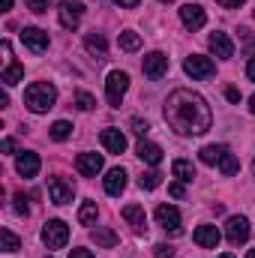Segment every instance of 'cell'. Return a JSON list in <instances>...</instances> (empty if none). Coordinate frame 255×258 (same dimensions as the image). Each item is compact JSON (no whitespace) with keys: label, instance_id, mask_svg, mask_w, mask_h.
<instances>
[{"label":"cell","instance_id":"cell-1","mask_svg":"<svg viewBox=\"0 0 255 258\" xmlns=\"http://www.w3.org/2000/svg\"><path fill=\"white\" fill-rule=\"evenodd\" d=\"M165 123L177 135H204L213 123V114L201 93L180 87L165 99Z\"/></svg>","mask_w":255,"mask_h":258},{"label":"cell","instance_id":"cell-2","mask_svg":"<svg viewBox=\"0 0 255 258\" xmlns=\"http://www.w3.org/2000/svg\"><path fill=\"white\" fill-rule=\"evenodd\" d=\"M54 102H57V87L48 84V81H36V84H30V87L24 90V105H27L33 114L51 111Z\"/></svg>","mask_w":255,"mask_h":258},{"label":"cell","instance_id":"cell-3","mask_svg":"<svg viewBox=\"0 0 255 258\" xmlns=\"http://www.w3.org/2000/svg\"><path fill=\"white\" fill-rule=\"evenodd\" d=\"M126 87H129V75L123 69L108 72V78H105V96H108V105H111V108H120Z\"/></svg>","mask_w":255,"mask_h":258},{"label":"cell","instance_id":"cell-4","mask_svg":"<svg viewBox=\"0 0 255 258\" xmlns=\"http://www.w3.org/2000/svg\"><path fill=\"white\" fill-rule=\"evenodd\" d=\"M66 240H69V225H66V222H60V219L45 222V228H42V243H45L48 249H63Z\"/></svg>","mask_w":255,"mask_h":258},{"label":"cell","instance_id":"cell-5","mask_svg":"<svg viewBox=\"0 0 255 258\" xmlns=\"http://www.w3.org/2000/svg\"><path fill=\"white\" fill-rule=\"evenodd\" d=\"M249 219L246 216H231L228 222H225V237H228V243L231 246H240V243H246L249 240Z\"/></svg>","mask_w":255,"mask_h":258},{"label":"cell","instance_id":"cell-6","mask_svg":"<svg viewBox=\"0 0 255 258\" xmlns=\"http://www.w3.org/2000/svg\"><path fill=\"white\" fill-rule=\"evenodd\" d=\"M156 222L165 228V231H171V234H180L183 228H180V210L174 207V204H159L156 207Z\"/></svg>","mask_w":255,"mask_h":258},{"label":"cell","instance_id":"cell-7","mask_svg":"<svg viewBox=\"0 0 255 258\" xmlns=\"http://www.w3.org/2000/svg\"><path fill=\"white\" fill-rule=\"evenodd\" d=\"M81 15H84V3L81 0H60V24L66 30H75L81 24Z\"/></svg>","mask_w":255,"mask_h":258},{"label":"cell","instance_id":"cell-8","mask_svg":"<svg viewBox=\"0 0 255 258\" xmlns=\"http://www.w3.org/2000/svg\"><path fill=\"white\" fill-rule=\"evenodd\" d=\"M183 69H186V75H192V78H210V75L216 72V63H213L210 57L189 54V57L183 60Z\"/></svg>","mask_w":255,"mask_h":258},{"label":"cell","instance_id":"cell-9","mask_svg":"<svg viewBox=\"0 0 255 258\" xmlns=\"http://www.w3.org/2000/svg\"><path fill=\"white\" fill-rule=\"evenodd\" d=\"M141 69H144V75L147 78H162L165 72H168V57L162 54V51H150L147 57H144V63H141Z\"/></svg>","mask_w":255,"mask_h":258},{"label":"cell","instance_id":"cell-10","mask_svg":"<svg viewBox=\"0 0 255 258\" xmlns=\"http://www.w3.org/2000/svg\"><path fill=\"white\" fill-rule=\"evenodd\" d=\"M102 156L99 153H78V159H75V168H78V174L81 177H96L99 171H102Z\"/></svg>","mask_w":255,"mask_h":258},{"label":"cell","instance_id":"cell-11","mask_svg":"<svg viewBox=\"0 0 255 258\" xmlns=\"http://www.w3.org/2000/svg\"><path fill=\"white\" fill-rule=\"evenodd\" d=\"M192 240H195L201 249H216L219 240H222V234H219L216 225H198V228L192 231Z\"/></svg>","mask_w":255,"mask_h":258},{"label":"cell","instance_id":"cell-12","mask_svg":"<svg viewBox=\"0 0 255 258\" xmlns=\"http://www.w3.org/2000/svg\"><path fill=\"white\" fill-rule=\"evenodd\" d=\"M21 42H24L30 51L42 54V51L48 48V33H45V30H39V27H24V30H21Z\"/></svg>","mask_w":255,"mask_h":258},{"label":"cell","instance_id":"cell-13","mask_svg":"<svg viewBox=\"0 0 255 258\" xmlns=\"http://www.w3.org/2000/svg\"><path fill=\"white\" fill-rule=\"evenodd\" d=\"M207 45H210V51L216 54V57H222V60H228V57H234V42L228 39V33H222V30H216V33H210V39H207Z\"/></svg>","mask_w":255,"mask_h":258},{"label":"cell","instance_id":"cell-14","mask_svg":"<svg viewBox=\"0 0 255 258\" xmlns=\"http://www.w3.org/2000/svg\"><path fill=\"white\" fill-rule=\"evenodd\" d=\"M48 195H51L54 204H69L72 195H75V189H72V183L63 180V177H51V180H48Z\"/></svg>","mask_w":255,"mask_h":258},{"label":"cell","instance_id":"cell-15","mask_svg":"<svg viewBox=\"0 0 255 258\" xmlns=\"http://www.w3.org/2000/svg\"><path fill=\"white\" fill-rule=\"evenodd\" d=\"M39 156L33 153V150H24V153H18V159H15V171L21 174V177H36L39 174Z\"/></svg>","mask_w":255,"mask_h":258},{"label":"cell","instance_id":"cell-16","mask_svg":"<svg viewBox=\"0 0 255 258\" xmlns=\"http://www.w3.org/2000/svg\"><path fill=\"white\" fill-rule=\"evenodd\" d=\"M102 147L108 150V153H123L126 150V135L120 132V129H114V126H108V129H102Z\"/></svg>","mask_w":255,"mask_h":258},{"label":"cell","instance_id":"cell-17","mask_svg":"<svg viewBox=\"0 0 255 258\" xmlns=\"http://www.w3.org/2000/svg\"><path fill=\"white\" fill-rule=\"evenodd\" d=\"M180 21H183L189 30H198V27H204L207 15H204V9H201L198 3H186V6H180Z\"/></svg>","mask_w":255,"mask_h":258},{"label":"cell","instance_id":"cell-18","mask_svg":"<svg viewBox=\"0 0 255 258\" xmlns=\"http://www.w3.org/2000/svg\"><path fill=\"white\" fill-rule=\"evenodd\" d=\"M123 219L132 225L135 234H144L147 231V216H144V207L141 204H126L123 207Z\"/></svg>","mask_w":255,"mask_h":258},{"label":"cell","instance_id":"cell-19","mask_svg":"<svg viewBox=\"0 0 255 258\" xmlns=\"http://www.w3.org/2000/svg\"><path fill=\"white\" fill-rule=\"evenodd\" d=\"M135 153H138V159L147 162V165H159V162H162V147L153 144V141H138Z\"/></svg>","mask_w":255,"mask_h":258},{"label":"cell","instance_id":"cell-20","mask_svg":"<svg viewBox=\"0 0 255 258\" xmlns=\"http://www.w3.org/2000/svg\"><path fill=\"white\" fill-rule=\"evenodd\" d=\"M123 189H126V171H123V168H111V171L105 174V192L117 198Z\"/></svg>","mask_w":255,"mask_h":258},{"label":"cell","instance_id":"cell-21","mask_svg":"<svg viewBox=\"0 0 255 258\" xmlns=\"http://www.w3.org/2000/svg\"><path fill=\"white\" fill-rule=\"evenodd\" d=\"M84 48H87L96 60H105V54H108V45H105V36H102V33H87V36H84Z\"/></svg>","mask_w":255,"mask_h":258},{"label":"cell","instance_id":"cell-22","mask_svg":"<svg viewBox=\"0 0 255 258\" xmlns=\"http://www.w3.org/2000/svg\"><path fill=\"white\" fill-rule=\"evenodd\" d=\"M228 153V147L225 144H204L201 150H198V159L204 162V165H219V159Z\"/></svg>","mask_w":255,"mask_h":258},{"label":"cell","instance_id":"cell-23","mask_svg":"<svg viewBox=\"0 0 255 258\" xmlns=\"http://www.w3.org/2000/svg\"><path fill=\"white\" fill-rule=\"evenodd\" d=\"M90 237H93V243H96V246H102V249H111V246H117V240H120L111 228H93V231H90Z\"/></svg>","mask_w":255,"mask_h":258},{"label":"cell","instance_id":"cell-24","mask_svg":"<svg viewBox=\"0 0 255 258\" xmlns=\"http://www.w3.org/2000/svg\"><path fill=\"white\" fill-rule=\"evenodd\" d=\"M171 174H174L180 183H189L192 177H195V165H192L189 159H174V165H171Z\"/></svg>","mask_w":255,"mask_h":258},{"label":"cell","instance_id":"cell-25","mask_svg":"<svg viewBox=\"0 0 255 258\" xmlns=\"http://www.w3.org/2000/svg\"><path fill=\"white\" fill-rule=\"evenodd\" d=\"M96 216H99L96 201H84V204L78 207V222H81V225H96Z\"/></svg>","mask_w":255,"mask_h":258},{"label":"cell","instance_id":"cell-26","mask_svg":"<svg viewBox=\"0 0 255 258\" xmlns=\"http://www.w3.org/2000/svg\"><path fill=\"white\" fill-rule=\"evenodd\" d=\"M117 42H120V48H123V51H129V54L141 48V36H138L135 30H123V33L117 36Z\"/></svg>","mask_w":255,"mask_h":258},{"label":"cell","instance_id":"cell-27","mask_svg":"<svg viewBox=\"0 0 255 258\" xmlns=\"http://www.w3.org/2000/svg\"><path fill=\"white\" fill-rule=\"evenodd\" d=\"M21 78H24V66H21V63H12V66H6V69H3V75H0V81H3L6 87H12V84H18Z\"/></svg>","mask_w":255,"mask_h":258},{"label":"cell","instance_id":"cell-28","mask_svg":"<svg viewBox=\"0 0 255 258\" xmlns=\"http://www.w3.org/2000/svg\"><path fill=\"white\" fill-rule=\"evenodd\" d=\"M219 171H222L225 177H234V174L240 171V162H237V156H234L231 150H228V153H225V156L219 159Z\"/></svg>","mask_w":255,"mask_h":258},{"label":"cell","instance_id":"cell-29","mask_svg":"<svg viewBox=\"0 0 255 258\" xmlns=\"http://www.w3.org/2000/svg\"><path fill=\"white\" fill-rule=\"evenodd\" d=\"M159 183H162V174H159V171H144V174L138 177V186H141V189H156Z\"/></svg>","mask_w":255,"mask_h":258},{"label":"cell","instance_id":"cell-30","mask_svg":"<svg viewBox=\"0 0 255 258\" xmlns=\"http://www.w3.org/2000/svg\"><path fill=\"white\" fill-rule=\"evenodd\" d=\"M48 132H51V138H54V141H66V138L72 135V123H69V120H57Z\"/></svg>","mask_w":255,"mask_h":258},{"label":"cell","instance_id":"cell-31","mask_svg":"<svg viewBox=\"0 0 255 258\" xmlns=\"http://www.w3.org/2000/svg\"><path fill=\"white\" fill-rule=\"evenodd\" d=\"M0 243H3V252H18V246H21V243H18V237H15L9 228H3V231H0Z\"/></svg>","mask_w":255,"mask_h":258},{"label":"cell","instance_id":"cell-32","mask_svg":"<svg viewBox=\"0 0 255 258\" xmlns=\"http://www.w3.org/2000/svg\"><path fill=\"white\" fill-rule=\"evenodd\" d=\"M75 102H78L81 111H93V108H96V99H93L87 90H78V93H75Z\"/></svg>","mask_w":255,"mask_h":258},{"label":"cell","instance_id":"cell-33","mask_svg":"<svg viewBox=\"0 0 255 258\" xmlns=\"http://www.w3.org/2000/svg\"><path fill=\"white\" fill-rule=\"evenodd\" d=\"M24 3H27L30 12H48V6H51L54 0H24Z\"/></svg>","mask_w":255,"mask_h":258},{"label":"cell","instance_id":"cell-34","mask_svg":"<svg viewBox=\"0 0 255 258\" xmlns=\"http://www.w3.org/2000/svg\"><path fill=\"white\" fill-rule=\"evenodd\" d=\"M129 126H132V132H135V135H147L150 123H147V120H141V117H132V120H129Z\"/></svg>","mask_w":255,"mask_h":258},{"label":"cell","instance_id":"cell-35","mask_svg":"<svg viewBox=\"0 0 255 258\" xmlns=\"http://www.w3.org/2000/svg\"><path fill=\"white\" fill-rule=\"evenodd\" d=\"M153 255L156 258H174V249H171L168 243H156V246H153Z\"/></svg>","mask_w":255,"mask_h":258},{"label":"cell","instance_id":"cell-36","mask_svg":"<svg viewBox=\"0 0 255 258\" xmlns=\"http://www.w3.org/2000/svg\"><path fill=\"white\" fill-rule=\"evenodd\" d=\"M15 213H18V216H27V213H30V207H27L24 195H15Z\"/></svg>","mask_w":255,"mask_h":258},{"label":"cell","instance_id":"cell-37","mask_svg":"<svg viewBox=\"0 0 255 258\" xmlns=\"http://www.w3.org/2000/svg\"><path fill=\"white\" fill-rule=\"evenodd\" d=\"M168 192L174 195V198H183V195H186V189H183V183H171V186H168Z\"/></svg>","mask_w":255,"mask_h":258},{"label":"cell","instance_id":"cell-38","mask_svg":"<svg viewBox=\"0 0 255 258\" xmlns=\"http://www.w3.org/2000/svg\"><path fill=\"white\" fill-rule=\"evenodd\" d=\"M225 96H228L231 102H240V90H237V87H225Z\"/></svg>","mask_w":255,"mask_h":258},{"label":"cell","instance_id":"cell-39","mask_svg":"<svg viewBox=\"0 0 255 258\" xmlns=\"http://www.w3.org/2000/svg\"><path fill=\"white\" fill-rule=\"evenodd\" d=\"M0 150H3V153H12V150H15V141H12V138H3V141H0Z\"/></svg>","mask_w":255,"mask_h":258},{"label":"cell","instance_id":"cell-40","mask_svg":"<svg viewBox=\"0 0 255 258\" xmlns=\"http://www.w3.org/2000/svg\"><path fill=\"white\" fill-rule=\"evenodd\" d=\"M219 6H225V9H237V6H243V0H216Z\"/></svg>","mask_w":255,"mask_h":258},{"label":"cell","instance_id":"cell-41","mask_svg":"<svg viewBox=\"0 0 255 258\" xmlns=\"http://www.w3.org/2000/svg\"><path fill=\"white\" fill-rule=\"evenodd\" d=\"M69 258H93V252H90V249H72Z\"/></svg>","mask_w":255,"mask_h":258},{"label":"cell","instance_id":"cell-42","mask_svg":"<svg viewBox=\"0 0 255 258\" xmlns=\"http://www.w3.org/2000/svg\"><path fill=\"white\" fill-rule=\"evenodd\" d=\"M114 3H117V6H126V9H132V6H138L141 0H114Z\"/></svg>","mask_w":255,"mask_h":258},{"label":"cell","instance_id":"cell-43","mask_svg":"<svg viewBox=\"0 0 255 258\" xmlns=\"http://www.w3.org/2000/svg\"><path fill=\"white\" fill-rule=\"evenodd\" d=\"M246 75H249V81H255V57L246 63Z\"/></svg>","mask_w":255,"mask_h":258},{"label":"cell","instance_id":"cell-44","mask_svg":"<svg viewBox=\"0 0 255 258\" xmlns=\"http://www.w3.org/2000/svg\"><path fill=\"white\" fill-rule=\"evenodd\" d=\"M0 6H3V9H9V6H12V0H0Z\"/></svg>","mask_w":255,"mask_h":258},{"label":"cell","instance_id":"cell-45","mask_svg":"<svg viewBox=\"0 0 255 258\" xmlns=\"http://www.w3.org/2000/svg\"><path fill=\"white\" fill-rule=\"evenodd\" d=\"M249 111L255 114V93H252V99H249Z\"/></svg>","mask_w":255,"mask_h":258},{"label":"cell","instance_id":"cell-46","mask_svg":"<svg viewBox=\"0 0 255 258\" xmlns=\"http://www.w3.org/2000/svg\"><path fill=\"white\" fill-rule=\"evenodd\" d=\"M219 258H234V255H231V252H222V255H219Z\"/></svg>","mask_w":255,"mask_h":258},{"label":"cell","instance_id":"cell-47","mask_svg":"<svg viewBox=\"0 0 255 258\" xmlns=\"http://www.w3.org/2000/svg\"><path fill=\"white\" fill-rule=\"evenodd\" d=\"M246 258H255V249H249V252H246Z\"/></svg>","mask_w":255,"mask_h":258},{"label":"cell","instance_id":"cell-48","mask_svg":"<svg viewBox=\"0 0 255 258\" xmlns=\"http://www.w3.org/2000/svg\"><path fill=\"white\" fill-rule=\"evenodd\" d=\"M159 3H174V0H159Z\"/></svg>","mask_w":255,"mask_h":258},{"label":"cell","instance_id":"cell-49","mask_svg":"<svg viewBox=\"0 0 255 258\" xmlns=\"http://www.w3.org/2000/svg\"><path fill=\"white\" fill-rule=\"evenodd\" d=\"M252 174H255V165H252Z\"/></svg>","mask_w":255,"mask_h":258}]
</instances>
